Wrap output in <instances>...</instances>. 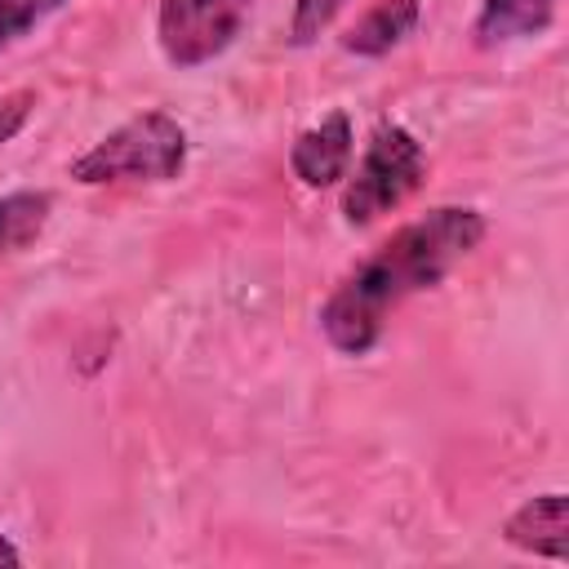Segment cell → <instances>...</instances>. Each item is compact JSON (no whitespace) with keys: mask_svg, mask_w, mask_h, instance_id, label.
<instances>
[{"mask_svg":"<svg viewBox=\"0 0 569 569\" xmlns=\"http://www.w3.org/2000/svg\"><path fill=\"white\" fill-rule=\"evenodd\" d=\"M485 240V213L467 204H440L405 222L382 249H373L320 307V333L342 356H365L382 338L391 311L436 289Z\"/></svg>","mask_w":569,"mask_h":569,"instance_id":"obj_1","label":"cell"},{"mask_svg":"<svg viewBox=\"0 0 569 569\" xmlns=\"http://www.w3.org/2000/svg\"><path fill=\"white\" fill-rule=\"evenodd\" d=\"M187 164V129L169 111H142L98 138L84 156L71 160L80 187L107 182H173Z\"/></svg>","mask_w":569,"mask_h":569,"instance_id":"obj_2","label":"cell"},{"mask_svg":"<svg viewBox=\"0 0 569 569\" xmlns=\"http://www.w3.org/2000/svg\"><path fill=\"white\" fill-rule=\"evenodd\" d=\"M427 178V151L405 124H378L347 173L342 187V218L347 227H369L382 213L400 209Z\"/></svg>","mask_w":569,"mask_h":569,"instance_id":"obj_3","label":"cell"},{"mask_svg":"<svg viewBox=\"0 0 569 569\" xmlns=\"http://www.w3.org/2000/svg\"><path fill=\"white\" fill-rule=\"evenodd\" d=\"M258 0H156V40L169 67L196 71L222 58Z\"/></svg>","mask_w":569,"mask_h":569,"instance_id":"obj_4","label":"cell"},{"mask_svg":"<svg viewBox=\"0 0 569 569\" xmlns=\"http://www.w3.org/2000/svg\"><path fill=\"white\" fill-rule=\"evenodd\" d=\"M351 151H356V129H351V116L342 107H333L329 116H320L316 124H307L293 147H289V169L302 187L320 191V187H333L347 178L351 169Z\"/></svg>","mask_w":569,"mask_h":569,"instance_id":"obj_5","label":"cell"},{"mask_svg":"<svg viewBox=\"0 0 569 569\" xmlns=\"http://www.w3.org/2000/svg\"><path fill=\"white\" fill-rule=\"evenodd\" d=\"M502 542H511L516 551L565 565L569 560V498L560 489H551V493L520 502L502 520Z\"/></svg>","mask_w":569,"mask_h":569,"instance_id":"obj_6","label":"cell"},{"mask_svg":"<svg viewBox=\"0 0 569 569\" xmlns=\"http://www.w3.org/2000/svg\"><path fill=\"white\" fill-rule=\"evenodd\" d=\"M422 18V0H373L342 36V49L356 58H382L396 44H405L413 36Z\"/></svg>","mask_w":569,"mask_h":569,"instance_id":"obj_7","label":"cell"},{"mask_svg":"<svg viewBox=\"0 0 569 569\" xmlns=\"http://www.w3.org/2000/svg\"><path fill=\"white\" fill-rule=\"evenodd\" d=\"M556 9H560V0H480L471 36H476L480 49L529 40V36H542L556 22Z\"/></svg>","mask_w":569,"mask_h":569,"instance_id":"obj_8","label":"cell"},{"mask_svg":"<svg viewBox=\"0 0 569 569\" xmlns=\"http://www.w3.org/2000/svg\"><path fill=\"white\" fill-rule=\"evenodd\" d=\"M49 209H53L49 191H9V196H0V267L44 231Z\"/></svg>","mask_w":569,"mask_h":569,"instance_id":"obj_9","label":"cell"},{"mask_svg":"<svg viewBox=\"0 0 569 569\" xmlns=\"http://www.w3.org/2000/svg\"><path fill=\"white\" fill-rule=\"evenodd\" d=\"M67 0H0V49L31 36L49 13H58Z\"/></svg>","mask_w":569,"mask_h":569,"instance_id":"obj_10","label":"cell"},{"mask_svg":"<svg viewBox=\"0 0 569 569\" xmlns=\"http://www.w3.org/2000/svg\"><path fill=\"white\" fill-rule=\"evenodd\" d=\"M347 9V0H293V13H289V40L293 44H316L333 18Z\"/></svg>","mask_w":569,"mask_h":569,"instance_id":"obj_11","label":"cell"},{"mask_svg":"<svg viewBox=\"0 0 569 569\" xmlns=\"http://www.w3.org/2000/svg\"><path fill=\"white\" fill-rule=\"evenodd\" d=\"M31 111H36V89H9V93H0V147L22 133V124L31 120Z\"/></svg>","mask_w":569,"mask_h":569,"instance_id":"obj_12","label":"cell"},{"mask_svg":"<svg viewBox=\"0 0 569 569\" xmlns=\"http://www.w3.org/2000/svg\"><path fill=\"white\" fill-rule=\"evenodd\" d=\"M0 565H22V551L0 533Z\"/></svg>","mask_w":569,"mask_h":569,"instance_id":"obj_13","label":"cell"}]
</instances>
